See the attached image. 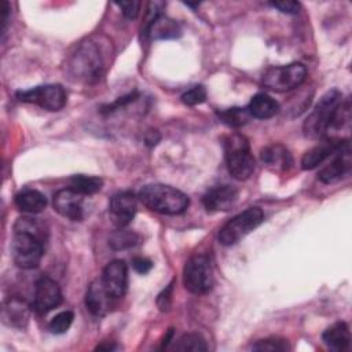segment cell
Wrapping results in <instances>:
<instances>
[{"instance_id": "1f68e13d", "label": "cell", "mask_w": 352, "mask_h": 352, "mask_svg": "<svg viewBox=\"0 0 352 352\" xmlns=\"http://www.w3.org/2000/svg\"><path fill=\"white\" fill-rule=\"evenodd\" d=\"M136 96H138V92H131V94H128V95H125V96H122V98H118V99H117L116 102H113L111 104H106V106H103V107L100 109V111H102L103 114L113 113V111H116L117 109L124 107V106H126L128 103L133 102V100L136 99Z\"/></svg>"}, {"instance_id": "f1b7e54d", "label": "cell", "mask_w": 352, "mask_h": 352, "mask_svg": "<svg viewBox=\"0 0 352 352\" xmlns=\"http://www.w3.org/2000/svg\"><path fill=\"white\" fill-rule=\"evenodd\" d=\"M253 351H270V352H282L289 349V344L286 340L279 337H270L264 340H258L252 345Z\"/></svg>"}, {"instance_id": "4316f807", "label": "cell", "mask_w": 352, "mask_h": 352, "mask_svg": "<svg viewBox=\"0 0 352 352\" xmlns=\"http://www.w3.org/2000/svg\"><path fill=\"white\" fill-rule=\"evenodd\" d=\"M219 118L228 126H232V128H239L242 125H245L249 118H250V114L248 111V107H231V109H226L223 111H219L217 113Z\"/></svg>"}, {"instance_id": "d6a6232c", "label": "cell", "mask_w": 352, "mask_h": 352, "mask_svg": "<svg viewBox=\"0 0 352 352\" xmlns=\"http://www.w3.org/2000/svg\"><path fill=\"white\" fill-rule=\"evenodd\" d=\"M116 4L122 10V14L128 19H135L139 15L140 1H121V3H116Z\"/></svg>"}, {"instance_id": "2e32d148", "label": "cell", "mask_w": 352, "mask_h": 352, "mask_svg": "<svg viewBox=\"0 0 352 352\" xmlns=\"http://www.w3.org/2000/svg\"><path fill=\"white\" fill-rule=\"evenodd\" d=\"M33 307L19 297H10L3 302L1 320L10 327L23 329L30 319Z\"/></svg>"}, {"instance_id": "484cf974", "label": "cell", "mask_w": 352, "mask_h": 352, "mask_svg": "<svg viewBox=\"0 0 352 352\" xmlns=\"http://www.w3.org/2000/svg\"><path fill=\"white\" fill-rule=\"evenodd\" d=\"M140 241V236L135 231L120 228L118 231L113 232L109 238V246L114 250H125L133 248Z\"/></svg>"}, {"instance_id": "9a60e30c", "label": "cell", "mask_w": 352, "mask_h": 352, "mask_svg": "<svg viewBox=\"0 0 352 352\" xmlns=\"http://www.w3.org/2000/svg\"><path fill=\"white\" fill-rule=\"evenodd\" d=\"M349 143L348 139H327L314 146L308 151L304 153L301 158V166L305 170L315 169L320 164H323L329 157H333L341 147Z\"/></svg>"}, {"instance_id": "8d00e7d4", "label": "cell", "mask_w": 352, "mask_h": 352, "mask_svg": "<svg viewBox=\"0 0 352 352\" xmlns=\"http://www.w3.org/2000/svg\"><path fill=\"white\" fill-rule=\"evenodd\" d=\"M0 14H1V32H3V34H4L6 28H7V23H8V15H10V4H8L7 0H3V1H1Z\"/></svg>"}, {"instance_id": "d6986e66", "label": "cell", "mask_w": 352, "mask_h": 352, "mask_svg": "<svg viewBox=\"0 0 352 352\" xmlns=\"http://www.w3.org/2000/svg\"><path fill=\"white\" fill-rule=\"evenodd\" d=\"M142 33L148 36L151 40H170L179 37L182 34V29L175 19L161 14L143 26Z\"/></svg>"}, {"instance_id": "4fadbf2b", "label": "cell", "mask_w": 352, "mask_h": 352, "mask_svg": "<svg viewBox=\"0 0 352 352\" xmlns=\"http://www.w3.org/2000/svg\"><path fill=\"white\" fill-rule=\"evenodd\" d=\"M351 164V147L349 143H346L333 155V160L319 170L318 179L324 184L337 183L349 173Z\"/></svg>"}, {"instance_id": "cb8c5ba5", "label": "cell", "mask_w": 352, "mask_h": 352, "mask_svg": "<svg viewBox=\"0 0 352 352\" xmlns=\"http://www.w3.org/2000/svg\"><path fill=\"white\" fill-rule=\"evenodd\" d=\"M103 180L98 176L76 175L70 179V188L81 195H94L102 190Z\"/></svg>"}, {"instance_id": "f546056e", "label": "cell", "mask_w": 352, "mask_h": 352, "mask_svg": "<svg viewBox=\"0 0 352 352\" xmlns=\"http://www.w3.org/2000/svg\"><path fill=\"white\" fill-rule=\"evenodd\" d=\"M73 319H74V315L72 311H63L51 319L48 327H50L51 333H54V334H63L72 326Z\"/></svg>"}, {"instance_id": "3957f363", "label": "cell", "mask_w": 352, "mask_h": 352, "mask_svg": "<svg viewBox=\"0 0 352 352\" xmlns=\"http://www.w3.org/2000/svg\"><path fill=\"white\" fill-rule=\"evenodd\" d=\"M224 155L228 172L234 179L246 180L252 176L256 162L245 136L239 133L227 136L224 140Z\"/></svg>"}, {"instance_id": "83f0119b", "label": "cell", "mask_w": 352, "mask_h": 352, "mask_svg": "<svg viewBox=\"0 0 352 352\" xmlns=\"http://www.w3.org/2000/svg\"><path fill=\"white\" fill-rule=\"evenodd\" d=\"M175 351H183V352H204L208 349L205 340L195 333L183 334L177 342L173 346Z\"/></svg>"}, {"instance_id": "9c48e42d", "label": "cell", "mask_w": 352, "mask_h": 352, "mask_svg": "<svg viewBox=\"0 0 352 352\" xmlns=\"http://www.w3.org/2000/svg\"><path fill=\"white\" fill-rule=\"evenodd\" d=\"M16 98L25 103H33L50 111H58L66 104V92L59 84H47L26 91H18Z\"/></svg>"}, {"instance_id": "d4e9b609", "label": "cell", "mask_w": 352, "mask_h": 352, "mask_svg": "<svg viewBox=\"0 0 352 352\" xmlns=\"http://www.w3.org/2000/svg\"><path fill=\"white\" fill-rule=\"evenodd\" d=\"M14 231H26L30 232L43 241L47 242L48 239V227L41 219L30 217V216H22L19 217L14 224Z\"/></svg>"}, {"instance_id": "7a4b0ae2", "label": "cell", "mask_w": 352, "mask_h": 352, "mask_svg": "<svg viewBox=\"0 0 352 352\" xmlns=\"http://www.w3.org/2000/svg\"><path fill=\"white\" fill-rule=\"evenodd\" d=\"M342 100V92L336 88L322 95L312 113L304 121V135L311 139L323 138L329 132L333 117Z\"/></svg>"}, {"instance_id": "5b68a950", "label": "cell", "mask_w": 352, "mask_h": 352, "mask_svg": "<svg viewBox=\"0 0 352 352\" xmlns=\"http://www.w3.org/2000/svg\"><path fill=\"white\" fill-rule=\"evenodd\" d=\"M44 243L45 241L30 232L14 231L11 242V256L14 264L22 270L38 267L44 254Z\"/></svg>"}, {"instance_id": "44dd1931", "label": "cell", "mask_w": 352, "mask_h": 352, "mask_svg": "<svg viewBox=\"0 0 352 352\" xmlns=\"http://www.w3.org/2000/svg\"><path fill=\"white\" fill-rule=\"evenodd\" d=\"M248 111L250 117H254L258 120H268V118H272L279 111V104L272 96L260 92L250 99Z\"/></svg>"}, {"instance_id": "ba28073f", "label": "cell", "mask_w": 352, "mask_h": 352, "mask_svg": "<svg viewBox=\"0 0 352 352\" xmlns=\"http://www.w3.org/2000/svg\"><path fill=\"white\" fill-rule=\"evenodd\" d=\"M183 283L192 294H205L213 286V270L210 258L205 254L190 257L183 268Z\"/></svg>"}, {"instance_id": "7c38bea8", "label": "cell", "mask_w": 352, "mask_h": 352, "mask_svg": "<svg viewBox=\"0 0 352 352\" xmlns=\"http://www.w3.org/2000/svg\"><path fill=\"white\" fill-rule=\"evenodd\" d=\"M136 206V197L131 191H122L113 195L109 205V213L113 223L118 228H125L133 220Z\"/></svg>"}, {"instance_id": "e575fe53", "label": "cell", "mask_w": 352, "mask_h": 352, "mask_svg": "<svg viewBox=\"0 0 352 352\" xmlns=\"http://www.w3.org/2000/svg\"><path fill=\"white\" fill-rule=\"evenodd\" d=\"M172 290H173V285H168L157 297V304L160 307L161 311H166L170 307V300H172Z\"/></svg>"}, {"instance_id": "ffe728a7", "label": "cell", "mask_w": 352, "mask_h": 352, "mask_svg": "<svg viewBox=\"0 0 352 352\" xmlns=\"http://www.w3.org/2000/svg\"><path fill=\"white\" fill-rule=\"evenodd\" d=\"M260 158L263 164L275 172H287L293 165L290 151L282 144H271L261 150Z\"/></svg>"}, {"instance_id": "8992f818", "label": "cell", "mask_w": 352, "mask_h": 352, "mask_svg": "<svg viewBox=\"0 0 352 352\" xmlns=\"http://www.w3.org/2000/svg\"><path fill=\"white\" fill-rule=\"evenodd\" d=\"M264 220V213L260 208L252 206L234 216L219 231V242L223 246H231L256 230Z\"/></svg>"}, {"instance_id": "8fae6325", "label": "cell", "mask_w": 352, "mask_h": 352, "mask_svg": "<svg viewBox=\"0 0 352 352\" xmlns=\"http://www.w3.org/2000/svg\"><path fill=\"white\" fill-rule=\"evenodd\" d=\"M104 289L114 298L124 297L128 287V267L124 260L110 261L100 276Z\"/></svg>"}, {"instance_id": "6da1fadb", "label": "cell", "mask_w": 352, "mask_h": 352, "mask_svg": "<svg viewBox=\"0 0 352 352\" xmlns=\"http://www.w3.org/2000/svg\"><path fill=\"white\" fill-rule=\"evenodd\" d=\"M139 199L150 210L169 216L184 213L190 205V199L184 192L160 183L143 186L139 191Z\"/></svg>"}, {"instance_id": "603a6c76", "label": "cell", "mask_w": 352, "mask_h": 352, "mask_svg": "<svg viewBox=\"0 0 352 352\" xmlns=\"http://www.w3.org/2000/svg\"><path fill=\"white\" fill-rule=\"evenodd\" d=\"M15 206L25 213H40L47 206V198L37 190H23L15 195Z\"/></svg>"}, {"instance_id": "d590c367", "label": "cell", "mask_w": 352, "mask_h": 352, "mask_svg": "<svg viewBox=\"0 0 352 352\" xmlns=\"http://www.w3.org/2000/svg\"><path fill=\"white\" fill-rule=\"evenodd\" d=\"M132 267H133V270L136 272L144 275V274H147L153 268V261L150 258H147V257H135L132 260Z\"/></svg>"}, {"instance_id": "5bb4252c", "label": "cell", "mask_w": 352, "mask_h": 352, "mask_svg": "<svg viewBox=\"0 0 352 352\" xmlns=\"http://www.w3.org/2000/svg\"><path fill=\"white\" fill-rule=\"evenodd\" d=\"M82 199L84 195L78 194L73 188H62L54 195V209L66 219L80 221L84 216Z\"/></svg>"}, {"instance_id": "7402d4cb", "label": "cell", "mask_w": 352, "mask_h": 352, "mask_svg": "<svg viewBox=\"0 0 352 352\" xmlns=\"http://www.w3.org/2000/svg\"><path fill=\"white\" fill-rule=\"evenodd\" d=\"M323 342L333 351H344L348 348L351 341L349 327L345 322H336L327 327L322 334Z\"/></svg>"}, {"instance_id": "52a82bcc", "label": "cell", "mask_w": 352, "mask_h": 352, "mask_svg": "<svg viewBox=\"0 0 352 352\" xmlns=\"http://www.w3.org/2000/svg\"><path fill=\"white\" fill-rule=\"evenodd\" d=\"M307 78V69L300 62L272 66L263 74V85L275 92H286L300 87Z\"/></svg>"}, {"instance_id": "30bf717a", "label": "cell", "mask_w": 352, "mask_h": 352, "mask_svg": "<svg viewBox=\"0 0 352 352\" xmlns=\"http://www.w3.org/2000/svg\"><path fill=\"white\" fill-rule=\"evenodd\" d=\"M62 292L52 278L41 276L36 282L34 297H33V311L37 315H45L51 309L56 308L62 302Z\"/></svg>"}, {"instance_id": "e0dca14e", "label": "cell", "mask_w": 352, "mask_h": 352, "mask_svg": "<svg viewBox=\"0 0 352 352\" xmlns=\"http://www.w3.org/2000/svg\"><path fill=\"white\" fill-rule=\"evenodd\" d=\"M238 190L232 186L223 184L210 188L202 198V204L208 212H226L236 202Z\"/></svg>"}, {"instance_id": "277c9868", "label": "cell", "mask_w": 352, "mask_h": 352, "mask_svg": "<svg viewBox=\"0 0 352 352\" xmlns=\"http://www.w3.org/2000/svg\"><path fill=\"white\" fill-rule=\"evenodd\" d=\"M72 76L84 82H95L100 78L103 70V60L99 48L91 43H82L72 55L69 62Z\"/></svg>"}, {"instance_id": "ac0fdd59", "label": "cell", "mask_w": 352, "mask_h": 352, "mask_svg": "<svg viewBox=\"0 0 352 352\" xmlns=\"http://www.w3.org/2000/svg\"><path fill=\"white\" fill-rule=\"evenodd\" d=\"M111 300L114 298L107 293L100 278L89 283L85 293V305L92 315L95 316L106 315L111 307Z\"/></svg>"}, {"instance_id": "4dcf8cb0", "label": "cell", "mask_w": 352, "mask_h": 352, "mask_svg": "<svg viewBox=\"0 0 352 352\" xmlns=\"http://www.w3.org/2000/svg\"><path fill=\"white\" fill-rule=\"evenodd\" d=\"M206 99V91L202 85H195L182 95V102L187 106H195L204 103Z\"/></svg>"}, {"instance_id": "836d02e7", "label": "cell", "mask_w": 352, "mask_h": 352, "mask_svg": "<svg viewBox=\"0 0 352 352\" xmlns=\"http://www.w3.org/2000/svg\"><path fill=\"white\" fill-rule=\"evenodd\" d=\"M271 6L276 10H279L280 12H285V14H297L298 10H300V4L297 1H293V0L274 1V3H271Z\"/></svg>"}]
</instances>
